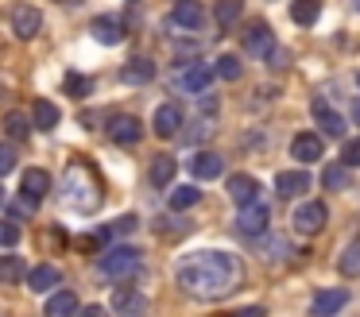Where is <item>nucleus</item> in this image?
I'll return each instance as SVG.
<instances>
[{
	"label": "nucleus",
	"instance_id": "obj_1",
	"mask_svg": "<svg viewBox=\"0 0 360 317\" xmlns=\"http://www.w3.org/2000/svg\"><path fill=\"white\" fill-rule=\"evenodd\" d=\"M174 278H179V286L190 298L217 302V298H229V294L240 286L244 263L229 252H190L179 259Z\"/></svg>",
	"mask_w": 360,
	"mask_h": 317
},
{
	"label": "nucleus",
	"instance_id": "obj_2",
	"mask_svg": "<svg viewBox=\"0 0 360 317\" xmlns=\"http://www.w3.org/2000/svg\"><path fill=\"white\" fill-rule=\"evenodd\" d=\"M63 205L74 209V213H94L97 205H101V182H97L94 174H89L86 162H78L70 170H66V186H63Z\"/></svg>",
	"mask_w": 360,
	"mask_h": 317
},
{
	"label": "nucleus",
	"instance_id": "obj_3",
	"mask_svg": "<svg viewBox=\"0 0 360 317\" xmlns=\"http://www.w3.org/2000/svg\"><path fill=\"white\" fill-rule=\"evenodd\" d=\"M140 252L136 247H128V244H117V247H109V252L101 255V263H97V275L101 278H109V283H120V278H132L136 271H140Z\"/></svg>",
	"mask_w": 360,
	"mask_h": 317
},
{
	"label": "nucleus",
	"instance_id": "obj_4",
	"mask_svg": "<svg viewBox=\"0 0 360 317\" xmlns=\"http://www.w3.org/2000/svg\"><path fill=\"white\" fill-rule=\"evenodd\" d=\"M295 232H302V236H318L321 228H326V221H329V209H326V201H306V205H298L295 209Z\"/></svg>",
	"mask_w": 360,
	"mask_h": 317
},
{
	"label": "nucleus",
	"instance_id": "obj_5",
	"mask_svg": "<svg viewBox=\"0 0 360 317\" xmlns=\"http://www.w3.org/2000/svg\"><path fill=\"white\" fill-rule=\"evenodd\" d=\"M174 85H179L182 93H205L213 85V66H205V62H186V66H179V74H174Z\"/></svg>",
	"mask_w": 360,
	"mask_h": 317
},
{
	"label": "nucleus",
	"instance_id": "obj_6",
	"mask_svg": "<svg viewBox=\"0 0 360 317\" xmlns=\"http://www.w3.org/2000/svg\"><path fill=\"white\" fill-rule=\"evenodd\" d=\"M244 54L248 58H271L275 54V35L267 23H252L248 31H244Z\"/></svg>",
	"mask_w": 360,
	"mask_h": 317
},
{
	"label": "nucleus",
	"instance_id": "obj_7",
	"mask_svg": "<svg viewBox=\"0 0 360 317\" xmlns=\"http://www.w3.org/2000/svg\"><path fill=\"white\" fill-rule=\"evenodd\" d=\"M105 136H109L112 143H120V147H132V143H140L143 128H140V120H136V116L120 112V116H112V120L105 124Z\"/></svg>",
	"mask_w": 360,
	"mask_h": 317
},
{
	"label": "nucleus",
	"instance_id": "obj_8",
	"mask_svg": "<svg viewBox=\"0 0 360 317\" xmlns=\"http://www.w3.org/2000/svg\"><path fill=\"white\" fill-rule=\"evenodd\" d=\"M267 221H271V209H267L264 201H248V205H240V213H236V228H240L244 236H259V232L267 228Z\"/></svg>",
	"mask_w": 360,
	"mask_h": 317
},
{
	"label": "nucleus",
	"instance_id": "obj_9",
	"mask_svg": "<svg viewBox=\"0 0 360 317\" xmlns=\"http://www.w3.org/2000/svg\"><path fill=\"white\" fill-rule=\"evenodd\" d=\"M171 23H174V27H182V31H202V27H205V8H202V0H174Z\"/></svg>",
	"mask_w": 360,
	"mask_h": 317
},
{
	"label": "nucleus",
	"instance_id": "obj_10",
	"mask_svg": "<svg viewBox=\"0 0 360 317\" xmlns=\"http://www.w3.org/2000/svg\"><path fill=\"white\" fill-rule=\"evenodd\" d=\"M51 193V174L43 167H32L24 170V182H20V198L27 201V205H39L43 198Z\"/></svg>",
	"mask_w": 360,
	"mask_h": 317
},
{
	"label": "nucleus",
	"instance_id": "obj_11",
	"mask_svg": "<svg viewBox=\"0 0 360 317\" xmlns=\"http://www.w3.org/2000/svg\"><path fill=\"white\" fill-rule=\"evenodd\" d=\"M151 131H155L159 139H174L182 131V108L174 105V101H167V105L155 108V120H151Z\"/></svg>",
	"mask_w": 360,
	"mask_h": 317
},
{
	"label": "nucleus",
	"instance_id": "obj_12",
	"mask_svg": "<svg viewBox=\"0 0 360 317\" xmlns=\"http://www.w3.org/2000/svg\"><path fill=\"white\" fill-rule=\"evenodd\" d=\"M43 27V12L32 4H16L12 8V31H16L20 39H35Z\"/></svg>",
	"mask_w": 360,
	"mask_h": 317
},
{
	"label": "nucleus",
	"instance_id": "obj_13",
	"mask_svg": "<svg viewBox=\"0 0 360 317\" xmlns=\"http://www.w3.org/2000/svg\"><path fill=\"white\" fill-rule=\"evenodd\" d=\"M112 313H117V317H143V313H148V298H143L140 290L120 286V290L112 294Z\"/></svg>",
	"mask_w": 360,
	"mask_h": 317
},
{
	"label": "nucleus",
	"instance_id": "obj_14",
	"mask_svg": "<svg viewBox=\"0 0 360 317\" xmlns=\"http://www.w3.org/2000/svg\"><path fill=\"white\" fill-rule=\"evenodd\" d=\"M221 170H225V159H221L217 151H198L194 159H190V174H194L198 182H210V178H221Z\"/></svg>",
	"mask_w": 360,
	"mask_h": 317
},
{
	"label": "nucleus",
	"instance_id": "obj_15",
	"mask_svg": "<svg viewBox=\"0 0 360 317\" xmlns=\"http://www.w3.org/2000/svg\"><path fill=\"white\" fill-rule=\"evenodd\" d=\"M345 306H349V290H337V286H333V290H318V294H314V313H318V317H337Z\"/></svg>",
	"mask_w": 360,
	"mask_h": 317
},
{
	"label": "nucleus",
	"instance_id": "obj_16",
	"mask_svg": "<svg viewBox=\"0 0 360 317\" xmlns=\"http://www.w3.org/2000/svg\"><path fill=\"white\" fill-rule=\"evenodd\" d=\"M306 190H310V174H306V170H283V174L275 178V193H279V198H302Z\"/></svg>",
	"mask_w": 360,
	"mask_h": 317
},
{
	"label": "nucleus",
	"instance_id": "obj_17",
	"mask_svg": "<svg viewBox=\"0 0 360 317\" xmlns=\"http://www.w3.org/2000/svg\"><path fill=\"white\" fill-rule=\"evenodd\" d=\"M290 155H295L298 162H318L321 159V136H314V131H298V136L290 139Z\"/></svg>",
	"mask_w": 360,
	"mask_h": 317
},
{
	"label": "nucleus",
	"instance_id": "obj_18",
	"mask_svg": "<svg viewBox=\"0 0 360 317\" xmlns=\"http://www.w3.org/2000/svg\"><path fill=\"white\" fill-rule=\"evenodd\" d=\"M24 278H27V286H32L35 294H43V290H55V286L63 283V271H58V267H51V263H39V267H35V271H27Z\"/></svg>",
	"mask_w": 360,
	"mask_h": 317
},
{
	"label": "nucleus",
	"instance_id": "obj_19",
	"mask_svg": "<svg viewBox=\"0 0 360 317\" xmlns=\"http://www.w3.org/2000/svg\"><path fill=\"white\" fill-rule=\"evenodd\" d=\"M256 193H259V182L252 174H233V178H229V198H233L236 205L256 201Z\"/></svg>",
	"mask_w": 360,
	"mask_h": 317
},
{
	"label": "nucleus",
	"instance_id": "obj_20",
	"mask_svg": "<svg viewBox=\"0 0 360 317\" xmlns=\"http://www.w3.org/2000/svg\"><path fill=\"white\" fill-rule=\"evenodd\" d=\"M78 294H74V290H58V294H51V302H47V306H43V313H47V317H74V313H78Z\"/></svg>",
	"mask_w": 360,
	"mask_h": 317
},
{
	"label": "nucleus",
	"instance_id": "obj_21",
	"mask_svg": "<svg viewBox=\"0 0 360 317\" xmlns=\"http://www.w3.org/2000/svg\"><path fill=\"white\" fill-rule=\"evenodd\" d=\"M151 77H155V62L151 58H132L120 70V82H128V85H148Z\"/></svg>",
	"mask_w": 360,
	"mask_h": 317
},
{
	"label": "nucleus",
	"instance_id": "obj_22",
	"mask_svg": "<svg viewBox=\"0 0 360 317\" xmlns=\"http://www.w3.org/2000/svg\"><path fill=\"white\" fill-rule=\"evenodd\" d=\"M314 116H318V124H321V131H326V136H337V139L345 136V120H341V112H333V108H329L326 101H314Z\"/></svg>",
	"mask_w": 360,
	"mask_h": 317
},
{
	"label": "nucleus",
	"instance_id": "obj_23",
	"mask_svg": "<svg viewBox=\"0 0 360 317\" xmlns=\"http://www.w3.org/2000/svg\"><path fill=\"white\" fill-rule=\"evenodd\" d=\"M174 170H179V162H174L171 155H159V159L151 162V170H148L151 186H159V190H163L167 182H174Z\"/></svg>",
	"mask_w": 360,
	"mask_h": 317
},
{
	"label": "nucleus",
	"instance_id": "obj_24",
	"mask_svg": "<svg viewBox=\"0 0 360 317\" xmlns=\"http://www.w3.org/2000/svg\"><path fill=\"white\" fill-rule=\"evenodd\" d=\"M337 271L341 275H360V240H349V244L341 247V255H337Z\"/></svg>",
	"mask_w": 360,
	"mask_h": 317
},
{
	"label": "nucleus",
	"instance_id": "obj_25",
	"mask_svg": "<svg viewBox=\"0 0 360 317\" xmlns=\"http://www.w3.org/2000/svg\"><path fill=\"white\" fill-rule=\"evenodd\" d=\"M94 39H97V43H105V46H117L120 39H124V27H120L117 20H105V15H101V20H94Z\"/></svg>",
	"mask_w": 360,
	"mask_h": 317
},
{
	"label": "nucleus",
	"instance_id": "obj_26",
	"mask_svg": "<svg viewBox=\"0 0 360 317\" xmlns=\"http://www.w3.org/2000/svg\"><path fill=\"white\" fill-rule=\"evenodd\" d=\"M240 15H244V0H217V8H213V20H217V27H233Z\"/></svg>",
	"mask_w": 360,
	"mask_h": 317
},
{
	"label": "nucleus",
	"instance_id": "obj_27",
	"mask_svg": "<svg viewBox=\"0 0 360 317\" xmlns=\"http://www.w3.org/2000/svg\"><path fill=\"white\" fill-rule=\"evenodd\" d=\"M24 275H27V267H24V259H20L16 252L0 255V283H20Z\"/></svg>",
	"mask_w": 360,
	"mask_h": 317
},
{
	"label": "nucleus",
	"instance_id": "obj_28",
	"mask_svg": "<svg viewBox=\"0 0 360 317\" xmlns=\"http://www.w3.org/2000/svg\"><path fill=\"white\" fill-rule=\"evenodd\" d=\"M318 15H321V4H318V0H295V4H290V20L302 23V27H310Z\"/></svg>",
	"mask_w": 360,
	"mask_h": 317
},
{
	"label": "nucleus",
	"instance_id": "obj_29",
	"mask_svg": "<svg viewBox=\"0 0 360 317\" xmlns=\"http://www.w3.org/2000/svg\"><path fill=\"white\" fill-rule=\"evenodd\" d=\"M58 124V105L55 101H35V128L51 131Z\"/></svg>",
	"mask_w": 360,
	"mask_h": 317
},
{
	"label": "nucleus",
	"instance_id": "obj_30",
	"mask_svg": "<svg viewBox=\"0 0 360 317\" xmlns=\"http://www.w3.org/2000/svg\"><path fill=\"white\" fill-rule=\"evenodd\" d=\"M202 201V193H198V186H179V190L171 193V209H190V205H198Z\"/></svg>",
	"mask_w": 360,
	"mask_h": 317
},
{
	"label": "nucleus",
	"instance_id": "obj_31",
	"mask_svg": "<svg viewBox=\"0 0 360 317\" xmlns=\"http://www.w3.org/2000/svg\"><path fill=\"white\" fill-rule=\"evenodd\" d=\"M4 131H8L12 139H27L32 124H27V116H24V112H8V116H4Z\"/></svg>",
	"mask_w": 360,
	"mask_h": 317
},
{
	"label": "nucleus",
	"instance_id": "obj_32",
	"mask_svg": "<svg viewBox=\"0 0 360 317\" xmlns=\"http://www.w3.org/2000/svg\"><path fill=\"white\" fill-rule=\"evenodd\" d=\"M63 89H66V97H89V77L86 74H66Z\"/></svg>",
	"mask_w": 360,
	"mask_h": 317
},
{
	"label": "nucleus",
	"instance_id": "obj_33",
	"mask_svg": "<svg viewBox=\"0 0 360 317\" xmlns=\"http://www.w3.org/2000/svg\"><path fill=\"white\" fill-rule=\"evenodd\" d=\"M321 186H326V190H345V186H349V170L345 167H326Z\"/></svg>",
	"mask_w": 360,
	"mask_h": 317
},
{
	"label": "nucleus",
	"instance_id": "obj_34",
	"mask_svg": "<svg viewBox=\"0 0 360 317\" xmlns=\"http://www.w3.org/2000/svg\"><path fill=\"white\" fill-rule=\"evenodd\" d=\"M217 77L236 82V77H240V58H233V54H221V58H217Z\"/></svg>",
	"mask_w": 360,
	"mask_h": 317
},
{
	"label": "nucleus",
	"instance_id": "obj_35",
	"mask_svg": "<svg viewBox=\"0 0 360 317\" xmlns=\"http://www.w3.org/2000/svg\"><path fill=\"white\" fill-rule=\"evenodd\" d=\"M12 244H20V224L0 221V247H12Z\"/></svg>",
	"mask_w": 360,
	"mask_h": 317
},
{
	"label": "nucleus",
	"instance_id": "obj_36",
	"mask_svg": "<svg viewBox=\"0 0 360 317\" xmlns=\"http://www.w3.org/2000/svg\"><path fill=\"white\" fill-rule=\"evenodd\" d=\"M341 167H360V139H349V143H345Z\"/></svg>",
	"mask_w": 360,
	"mask_h": 317
},
{
	"label": "nucleus",
	"instance_id": "obj_37",
	"mask_svg": "<svg viewBox=\"0 0 360 317\" xmlns=\"http://www.w3.org/2000/svg\"><path fill=\"white\" fill-rule=\"evenodd\" d=\"M12 167H16V151H12V143H0V174H8Z\"/></svg>",
	"mask_w": 360,
	"mask_h": 317
},
{
	"label": "nucleus",
	"instance_id": "obj_38",
	"mask_svg": "<svg viewBox=\"0 0 360 317\" xmlns=\"http://www.w3.org/2000/svg\"><path fill=\"white\" fill-rule=\"evenodd\" d=\"M78 317H112V313H109L105 306H82V309H78Z\"/></svg>",
	"mask_w": 360,
	"mask_h": 317
},
{
	"label": "nucleus",
	"instance_id": "obj_39",
	"mask_svg": "<svg viewBox=\"0 0 360 317\" xmlns=\"http://www.w3.org/2000/svg\"><path fill=\"white\" fill-rule=\"evenodd\" d=\"M236 317H264V306H252V309H240Z\"/></svg>",
	"mask_w": 360,
	"mask_h": 317
},
{
	"label": "nucleus",
	"instance_id": "obj_40",
	"mask_svg": "<svg viewBox=\"0 0 360 317\" xmlns=\"http://www.w3.org/2000/svg\"><path fill=\"white\" fill-rule=\"evenodd\" d=\"M352 120L360 124V101H352Z\"/></svg>",
	"mask_w": 360,
	"mask_h": 317
},
{
	"label": "nucleus",
	"instance_id": "obj_41",
	"mask_svg": "<svg viewBox=\"0 0 360 317\" xmlns=\"http://www.w3.org/2000/svg\"><path fill=\"white\" fill-rule=\"evenodd\" d=\"M63 4H78V0H63Z\"/></svg>",
	"mask_w": 360,
	"mask_h": 317
},
{
	"label": "nucleus",
	"instance_id": "obj_42",
	"mask_svg": "<svg viewBox=\"0 0 360 317\" xmlns=\"http://www.w3.org/2000/svg\"><path fill=\"white\" fill-rule=\"evenodd\" d=\"M352 4H356V8H360V0H352Z\"/></svg>",
	"mask_w": 360,
	"mask_h": 317
},
{
	"label": "nucleus",
	"instance_id": "obj_43",
	"mask_svg": "<svg viewBox=\"0 0 360 317\" xmlns=\"http://www.w3.org/2000/svg\"><path fill=\"white\" fill-rule=\"evenodd\" d=\"M356 85H360V74H356Z\"/></svg>",
	"mask_w": 360,
	"mask_h": 317
},
{
	"label": "nucleus",
	"instance_id": "obj_44",
	"mask_svg": "<svg viewBox=\"0 0 360 317\" xmlns=\"http://www.w3.org/2000/svg\"><path fill=\"white\" fill-rule=\"evenodd\" d=\"M0 201H4V193H0Z\"/></svg>",
	"mask_w": 360,
	"mask_h": 317
}]
</instances>
